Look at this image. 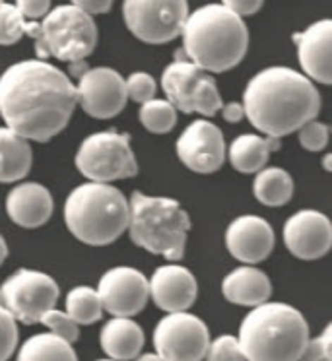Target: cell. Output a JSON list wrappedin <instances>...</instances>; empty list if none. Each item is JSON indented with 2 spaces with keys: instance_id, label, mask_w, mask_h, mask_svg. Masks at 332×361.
<instances>
[{
  "instance_id": "1",
  "label": "cell",
  "mask_w": 332,
  "mask_h": 361,
  "mask_svg": "<svg viewBox=\"0 0 332 361\" xmlns=\"http://www.w3.org/2000/svg\"><path fill=\"white\" fill-rule=\"evenodd\" d=\"M76 86L45 61H22L0 74V117L24 140L49 142L70 123Z\"/></svg>"
},
{
  "instance_id": "2",
  "label": "cell",
  "mask_w": 332,
  "mask_h": 361,
  "mask_svg": "<svg viewBox=\"0 0 332 361\" xmlns=\"http://www.w3.org/2000/svg\"><path fill=\"white\" fill-rule=\"evenodd\" d=\"M241 105L259 133L280 140L315 121L321 111V94L301 72L270 66L249 80Z\"/></svg>"
},
{
  "instance_id": "3",
  "label": "cell",
  "mask_w": 332,
  "mask_h": 361,
  "mask_svg": "<svg viewBox=\"0 0 332 361\" xmlns=\"http://www.w3.org/2000/svg\"><path fill=\"white\" fill-rule=\"evenodd\" d=\"M181 35L183 56L210 76L235 68L249 49L245 22L223 4H206L189 12Z\"/></svg>"
},
{
  "instance_id": "4",
  "label": "cell",
  "mask_w": 332,
  "mask_h": 361,
  "mask_svg": "<svg viewBox=\"0 0 332 361\" xmlns=\"http://www.w3.org/2000/svg\"><path fill=\"white\" fill-rule=\"evenodd\" d=\"M309 340L305 317L288 303L253 307L238 336L247 361H300Z\"/></svg>"
},
{
  "instance_id": "5",
  "label": "cell",
  "mask_w": 332,
  "mask_h": 361,
  "mask_svg": "<svg viewBox=\"0 0 332 361\" xmlns=\"http://www.w3.org/2000/svg\"><path fill=\"white\" fill-rule=\"evenodd\" d=\"M130 208L119 189L102 183H84L64 202V224L84 245L105 247L128 228Z\"/></svg>"
},
{
  "instance_id": "6",
  "label": "cell",
  "mask_w": 332,
  "mask_h": 361,
  "mask_svg": "<svg viewBox=\"0 0 332 361\" xmlns=\"http://www.w3.org/2000/svg\"><path fill=\"white\" fill-rule=\"evenodd\" d=\"M128 233L133 243L167 260H181L190 229L189 214L173 198L150 197L135 190L130 202Z\"/></svg>"
},
{
  "instance_id": "7",
  "label": "cell",
  "mask_w": 332,
  "mask_h": 361,
  "mask_svg": "<svg viewBox=\"0 0 332 361\" xmlns=\"http://www.w3.org/2000/svg\"><path fill=\"white\" fill-rule=\"evenodd\" d=\"M25 35L35 41L33 49L39 61L53 56L68 64L86 61L99 39L94 18L74 4L55 6L41 22H27Z\"/></svg>"
},
{
  "instance_id": "8",
  "label": "cell",
  "mask_w": 332,
  "mask_h": 361,
  "mask_svg": "<svg viewBox=\"0 0 332 361\" xmlns=\"http://www.w3.org/2000/svg\"><path fill=\"white\" fill-rule=\"evenodd\" d=\"M76 167L90 183L109 185L138 173L130 136L119 130L90 134L76 152Z\"/></svg>"
},
{
  "instance_id": "9",
  "label": "cell",
  "mask_w": 332,
  "mask_h": 361,
  "mask_svg": "<svg viewBox=\"0 0 332 361\" xmlns=\"http://www.w3.org/2000/svg\"><path fill=\"white\" fill-rule=\"evenodd\" d=\"M161 87L167 102L183 113H200L202 117H214L223 105L216 80L189 63L183 56V51L175 53V61L161 74Z\"/></svg>"
},
{
  "instance_id": "10",
  "label": "cell",
  "mask_w": 332,
  "mask_h": 361,
  "mask_svg": "<svg viewBox=\"0 0 332 361\" xmlns=\"http://www.w3.org/2000/svg\"><path fill=\"white\" fill-rule=\"evenodd\" d=\"M59 283L45 272L20 268L0 286V307H4L14 321L35 324L41 317L55 309Z\"/></svg>"
},
{
  "instance_id": "11",
  "label": "cell",
  "mask_w": 332,
  "mask_h": 361,
  "mask_svg": "<svg viewBox=\"0 0 332 361\" xmlns=\"http://www.w3.org/2000/svg\"><path fill=\"white\" fill-rule=\"evenodd\" d=\"M123 16L136 39L161 45L181 35L189 4L185 0H127L123 4Z\"/></svg>"
},
{
  "instance_id": "12",
  "label": "cell",
  "mask_w": 332,
  "mask_h": 361,
  "mask_svg": "<svg viewBox=\"0 0 332 361\" xmlns=\"http://www.w3.org/2000/svg\"><path fill=\"white\" fill-rule=\"evenodd\" d=\"M210 342L206 322L190 313L167 314L154 330V348L161 361H202Z\"/></svg>"
},
{
  "instance_id": "13",
  "label": "cell",
  "mask_w": 332,
  "mask_h": 361,
  "mask_svg": "<svg viewBox=\"0 0 332 361\" xmlns=\"http://www.w3.org/2000/svg\"><path fill=\"white\" fill-rule=\"evenodd\" d=\"M95 291L102 299V307L113 319H133L150 299V286L146 276L130 267L107 270Z\"/></svg>"
},
{
  "instance_id": "14",
  "label": "cell",
  "mask_w": 332,
  "mask_h": 361,
  "mask_svg": "<svg viewBox=\"0 0 332 361\" xmlns=\"http://www.w3.org/2000/svg\"><path fill=\"white\" fill-rule=\"evenodd\" d=\"M76 102L90 117H117L128 102L125 78L109 66L87 68L76 84Z\"/></svg>"
},
{
  "instance_id": "15",
  "label": "cell",
  "mask_w": 332,
  "mask_h": 361,
  "mask_svg": "<svg viewBox=\"0 0 332 361\" xmlns=\"http://www.w3.org/2000/svg\"><path fill=\"white\" fill-rule=\"evenodd\" d=\"M181 164L195 173H214L226 161L228 146L218 126L198 118L190 123L175 144Z\"/></svg>"
},
{
  "instance_id": "16",
  "label": "cell",
  "mask_w": 332,
  "mask_h": 361,
  "mask_svg": "<svg viewBox=\"0 0 332 361\" xmlns=\"http://www.w3.org/2000/svg\"><path fill=\"white\" fill-rule=\"evenodd\" d=\"M284 243L295 259H323L332 247L331 220L316 210L293 214L284 226Z\"/></svg>"
},
{
  "instance_id": "17",
  "label": "cell",
  "mask_w": 332,
  "mask_h": 361,
  "mask_svg": "<svg viewBox=\"0 0 332 361\" xmlns=\"http://www.w3.org/2000/svg\"><path fill=\"white\" fill-rule=\"evenodd\" d=\"M274 229L261 216H239L226 231V247L233 259L254 267L270 257L274 249Z\"/></svg>"
},
{
  "instance_id": "18",
  "label": "cell",
  "mask_w": 332,
  "mask_h": 361,
  "mask_svg": "<svg viewBox=\"0 0 332 361\" xmlns=\"http://www.w3.org/2000/svg\"><path fill=\"white\" fill-rule=\"evenodd\" d=\"M150 286V298L158 309L171 313H187L192 307L198 295L197 278L192 276L189 268L179 264H166L154 270L148 280Z\"/></svg>"
},
{
  "instance_id": "19",
  "label": "cell",
  "mask_w": 332,
  "mask_h": 361,
  "mask_svg": "<svg viewBox=\"0 0 332 361\" xmlns=\"http://www.w3.org/2000/svg\"><path fill=\"white\" fill-rule=\"evenodd\" d=\"M293 41L297 45V59H300L303 76L311 82H319L323 86L332 84V22L319 20L311 24L303 33H295Z\"/></svg>"
},
{
  "instance_id": "20",
  "label": "cell",
  "mask_w": 332,
  "mask_h": 361,
  "mask_svg": "<svg viewBox=\"0 0 332 361\" xmlns=\"http://www.w3.org/2000/svg\"><path fill=\"white\" fill-rule=\"evenodd\" d=\"M55 210V200L39 183H20L6 197V212L16 226L35 229L45 226Z\"/></svg>"
},
{
  "instance_id": "21",
  "label": "cell",
  "mask_w": 332,
  "mask_h": 361,
  "mask_svg": "<svg viewBox=\"0 0 332 361\" xmlns=\"http://www.w3.org/2000/svg\"><path fill=\"white\" fill-rule=\"evenodd\" d=\"M221 293L233 305L259 307L269 303L272 282L266 272L257 267H239L223 278Z\"/></svg>"
},
{
  "instance_id": "22",
  "label": "cell",
  "mask_w": 332,
  "mask_h": 361,
  "mask_svg": "<svg viewBox=\"0 0 332 361\" xmlns=\"http://www.w3.org/2000/svg\"><path fill=\"white\" fill-rule=\"evenodd\" d=\"M99 344L107 353V360H136L142 353L144 332L133 319H111L103 324Z\"/></svg>"
},
{
  "instance_id": "23",
  "label": "cell",
  "mask_w": 332,
  "mask_h": 361,
  "mask_svg": "<svg viewBox=\"0 0 332 361\" xmlns=\"http://www.w3.org/2000/svg\"><path fill=\"white\" fill-rule=\"evenodd\" d=\"M280 148V140L259 136V134H241L231 142L226 156H230L233 169L239 173H259L269 164L270 154Z\"/></svg>"
},
{
  "instance_id": "24",
  "label": "cell",
  "mask_w": 332,
  "mask_h": 361,
  "mask_svg": "<svg viewBox=\"0 0 332 361\" xmlns=\"http://www.w3.org/2000/svg\"><path fill=\"white\" fill-rule=\"evenodd\" d=\"M33 152L30 142L6 126H0V183H18L32 169Z\"/></svg>"
},
{
  "instance_id": "25",
  "label": "cell",
  "mask_w": 332,
  "mask_h": 361,
  "mask_svg": "<svg viewBox=\"0 0 332 361\" xmlns=\"http://www.w3.org/2000/svg\"><path fill=\"white\" fill-rule=\"evenodd\" d=\"M254 198L264 206H284L292 200V175L280 167H264L257 173L253 183Z\"/></svg>"
},
{
  "instance_id": "26",
  "label": "cell",
  "mask_w": 332,
  "mask_h": 361,
  "mask_svg": "<svg viewBox=\"0 0 332 361\" xmlns=\"http://www.w3.org/2000/svg\"><path fill=\"white\" fill-rule=\"evenodd\" d=\"M16 361H78L74 348L51 332L27 338L18 350Z\"/></svg>"
},
{
  "instance_id": "27",
  "label": "cell",
  "mask_w": 332,
  "mask_h": 361,
  "mask_svg": "<svg viewBox=\"0 0 332 361\" xmlns=\"http://www.w3.org/2000/svg\"><path fill=\"white\" fill-rule=\"evenodd\" d=\"M66 314L76 324H94L102 319L103 307L97 291L90 286H76L66 295Z\"/></svg>"
},
{
  "instance_id": "28",
  "label": "cell",
  "mask_w": 332,
  "mask_h": 361,
  "mask_svg": "<svg viewBox=\"0 0 332 361\" xmlns=\"http://www.w3.org/2000/svg\"><path fill=\"white\" fill-rule=\"evenodd\" d=\"M138 118L152 134H167L177 125V109L167 99H152L140 105Z\"/></svg>"
},
{
  "instance_id": "29",
  "label": "cell",
  "mask_w": 332,
  "mask_h": 361,
  "mask_svg": "<svg viewBox=\"0 0 332 361\" xmlns=\"http://www.w3.org/2000/svg\"><path fill=\"white\" fill-rule=\"evenodd\" d=\"M27 32V22L14 4L2 2L0 6V45H14Z\"/></svg>"
},
{
  "instance_id": "30",
  "label": "cell",
  "mask_w": 332,
  "mask_h": 361,
  "mask_svg": "<svg viewBox=\"0 0 332 361\" xmlns=\"http://www.w3.org/2000/svg\"><path fill=\"white\" fill-rule=\"evenodd\" d=\"M41 324H45L51 334H55L56 338H61L68 344H74L80 336V326L72 321L68 314L59 309H51L47 313L41 317Z\"/></svg>"
},
{
  "instance_id": "31",
  "label": "cell",
  "mask_w": 332,
  "mask_h": 361,
  "mask_svg": "<svg viewBox=\"0 0 332 361\" xmlns=\"http://www.w3.org/2000/svg\"><path fill=\"white\" fill-rule=\"evenodd\" d=\"M125 87H127V97L142 105V103L156 99L158 84L148 72H135L125 80Z\"/></svg>"
},
{
  "instance_id": "32",
  "label": "cell",
  "mask_w": 332,
  "mask_h": 361,
  "mask_svg": "<svg viewBox=\"0 0 332 361\" xmlns=\"http://www.w3.org/2000/svg\"><path fill=\"white\" fill-rule=\"evenodd\" d=\"M206 361H247L241 348H239L238 338L231 334H223V336L216 338L214 342L208 345L206 352Z\"/></svg>"
},
{
  "instance_id": "33",
  "label": "cell",
  "mask_w": 332,
  "mask_h": 361,
  "mask_svg": "<svg viewBox=\"0 0 332 361\" xmlns=\"http://www.w3.org/2000/svg\"><path fill=\"white\" fill-rule=\"evenodd\" d=\"M18 348V324L14 317L0 307V361H8Z\"/></svg>"
},
{
  "instance_id": "34",
  "label": "cell",
  "mask_w": 332,
  "mask_h": 361,
  "mask_svg": "<svg viewBox=\"0 0 332 361\" xmlns=\"http://www.w3.org/2000/svg\"><path fill=\"white\" fill-rule=\"evenodd\" d=\"M297 136H300L301 148H305L307 152H323L328 144V126L315 118L301 126Z\"/></svg>"
},
{
  "instance_id": "35",
  "label": "cell",
  "mask_w": 332,
  "mask_h": 361,
  "mask_svg": "<svg viewBox=\"0 0 332 361\" xmlns=\"http://www.w3.org/2000/svg\"><path fill=\"white\" fill-rule=\"evenodd\" d=\"M331 340H332V326L328 324L323 330L321 336L309 340L305 352L301 355L300 361H332L331 352Z\"/></svg>"
},
{
  "instance_id": "36",
  "label": "cell",
  "mask_w": 332,
  "mask_h": 361,
  "mask_svg": "<svg viewBox=\"0 0 332 361\" xmlns=\"http://www.w3.org/2000/svg\"><path fill=\"white\" fill-rule=\"evenodd\" d=\"M14 6L24 16L25 22L43 20L51 12V2L49 0H18Z\"/></svg>"
},
{
  "instance_id": "37",
  "label": "cell",
  "mask_w": 332,
  "mask_h": 361,
  "mask_svg": "<svg viewBox=\"0 0 332 361\" xmlns=\"http://www.w3.org/2000/svg\"><path fill=\"white\" fill-rule=\"evenodd\" d=\"M226 8L233 12L235 16H239L243 20V16H251V14H257L259 10L262 8V0H223L221 2Z\"/></svg>"
},
{
  "instance_id": "38",
  "label": "cell",
  "mask_w": 332,
  "mask_h": 361,
  "mask_svg": "<svg viewBox=\"0 0 332 361\" xmlns=\"http://www.w3.org/2000/svg\"><path fill=\"white\" fill-rule=\"evenodd\" d=\"M72 4L90 18H94L95 14H107L113 6L111 0H74Z\"/></svg>"
},
{
  "instance_id": "39",
  "label": "cell",
  "mask_w": 332,
  "mask_h": 361,
  "mask_svg": "<svg viewBox=\"0 0 332 361\" xmlns=\"http://www.w3.org/2000/svg\"><path fill=\"white\" fill-rule=\"evenodd\" d=\"M221 117L223 121H228V123H239V121H243L245 118V111H243V105L238 102H231L226 103V105H221Z\"/></svg>"
},
{
  "instance_id": "40",
  "label": "cell",
  "mask_w": 332,
  "mask_h": 361,
  "mask_svg": "<svg viewBox=\"0 0 332 361\" xmlns=\"http://www.w3.org/2000/svg\"><path fill=\"white\" fill-rule=\"evenodd\" d=\"M87 72V64L86 61H80V63H72L70 64V74L76 76V78H82L84 74Z\"/></svg>"
},
{
  "instance_id": "41",
  "label": "cell",
  "mask_w": 332,
  "mask_h": 361,
  "mask_svg": "<svg viewBox=\"0 0 332 361\" xmlns=\"http://www.w3.org/2000/svg\"><path fill=\"white\" fill-rule=\"evenodd\" d=\"M6 257H8V245L4 241V237L0 235V267H2V262L6 260Z\"/></svg>"
},
{
  "instance_id": "42",
  "label": "cell",
  "mask_w": 332,
  "mask_h": 361,
  "mask_svg": "<svg viewBox=\"0 0 332 361\" xmlns=\"http://www.w3.org/2000/svg\"><path fill=\"white\" fill-rule=\"evenodd\" d=\"M135 361H161L156 353H140Z\"/></svg>"
},
{
  "instance_id": "43",
  "label": "cell",
  "mask_w": 332,
  "mask_h": 361,
  "mask_svg": "<svg viewBox=\"0 0 332 361\" xmlns=\"http://www.w3.org/2000/svg\"><path fill=\"white\" fill-rule=\"evenodd\" d=\"M331 159H332L331 156H326V157H324V159H323L324 169H326V171H331Z\"/></svg>"
},
{
  "instance_id": "44",
  "label": "cell",
  "mask_w": 332,
  "mask_h": 361,
  "mask_svg": "<svg viewBox=\"0 0 332 361\" xmlns=\"http://www.w3.org/2000/svg\"><path fill=\"white\" fill-rule=\"evenodd\" d=\"M97 361H113V360H97Z\"/></svg>"
},
{
  "instance_id": "45",
  "label": "cell",
  "mask_w": 332,
  "mask_h": 361,
  "mask_svg": "<svg viewBox=\"0 0 332 361\" xmlns=\"http://www.w3.org/2000/svg\"><path fill=\"white\" fill-rule=\"evenodd\" d=\"M0 6H2V2H0Z\"/></svg>"
}]
</instances>
